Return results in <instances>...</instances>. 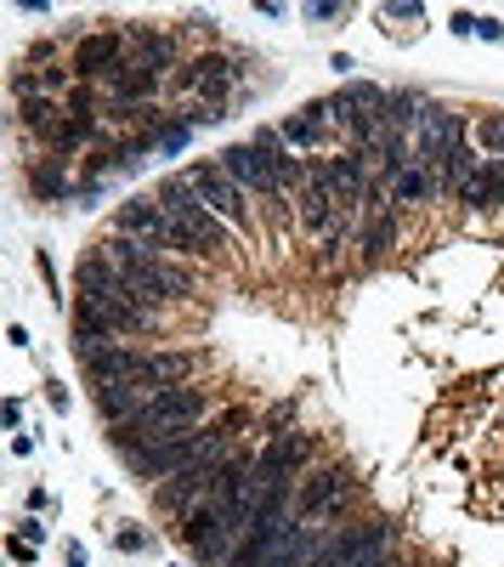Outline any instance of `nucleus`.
<instances>
[{"label": "nucleus", "instance_id": "423d86ee", "mask_svg": "<svg viewBox=\"0 0 504 567\" xmlns=\"http://www.w3.org/2000/svg\"><path fill=\"white\" fill-rule=\"evenodd\" d=\"M346 500H351V472L346 465H318V472L307 477V488H300V500H295V516L329 523L335 511H346Z\"/></svg>", "mask_w": 504, "mask_h": 567}, {"label": "nucleus", "instance_id": "1a4fd4ad", "mask_svg": "<svg viewBox=\"0 0 504 567\" xmlns=\"http://www.w3.org/2000/svg\"><path fill=\"white\" fill-rule=\"evenodd\" d=\"M340 210H346V205L335 199V188L323 182V170L312 165V170H307V188H300V228L329 239V228L340 221Z\"/></svg>", "mask_w": 504, "mask_h": 567}, {"label": "nucleus", "instance_id": "4be33fe9", "mask_svg": "<svg viewBox=\"0 0 504 567\" xmlns=\"http://www.w3.org/2000/svg\"><path fill=\"white\" fill-rule=\"evenodd\" d=\"M380 17H386V23H391V17H397V23H414V17H425V7H419V0H391V7H380Z\"/></svg>", "mask_w": 504, "mask_h": 567}, {"label": "nucleus", "instance_id": "f3484780", "mask_svg": "<svg viewBox=\"0 0 504 567\" xmlns=\"http://www.w3.org/2000/svg\"><path fill=\"white\" fill-rule=\"evenodd\" d=\"M57 114H63V108L52 103V96H23V103H17V119H23V126H29L35 137H52V131L63 126Z\"/></svg>", "mask_w": 504, "mask_h": 567}, {"label": "nucleus", "instance_id": "b1692460", "mask_svg": "<svg viewBox=\"0 0 504 567\" xmlns=\"http://www.w3.org/2000/svg\"><path fill=\"white\" fill-rule=\"evenodd\" d=\"M346 7H335V0H318V7H307V17H340Z\"/></svg>", "mask_w": 504, "mask_h": 567}, {"label": "nucleus", "instance_id": "aec40b11", "mask_svg": "<svg viewBox=\"0 0 504 567\" xmlns=\"http://www.w3.org/2000/svg\"><path fill=\"white\" fill-rule=\"evenodd\" d=\"M476 147H488V154L504 159V114H488L482 126H476Z\"/></svg>", "mask_w": 504, "mask_h": 567}, {"label": "nucleus", "instance_id": "39448f33", "mask_svg": "<svg viewBox=\"0 0 504 567\" xmlns=\"http://www.w3.org/2000/svg\"><path fill=\"white\" fill-rule=\"evenodd\" d=\"M131 63V35H119V29H96L86 40H74V74L80 80H114V74Z\"/></svg>", "mask_w": 504, "mask_h": 567}, {"label": "nucleus", "instance_id": "2eb2a0df", "mask_svg": "<svg viewBox=\"0 0 504 567\" xmlns=\"http://www.w3.org/2000/svg\"><path fill=\"white\" fill-rule=\"evenodd\" d=\"M131 63H137V68L165 74V68L176 63V40L159 35V29H131Z\"/></svg>", "mask_w": 504, "mask_h": 567}, {"label": "nucleus", "instance_id": "f257e3e1", "mask_svg": "<svg viewBox=\"0 0 504 567\" xmlns=\"http://www.w3.org/2000/svg\"><path fill=\"white\" fill-rule=\"evenodd\" d=\"M119 273H125V284H137L147 301H182V295H193V273L188 267H176L170 256H159V250H147V244H137V239H108V244H96Z\"/></svg>", "mask_w": 504, "mask_h": 567}, {"label": "nucleus", "instance_id": "6ab92c4d", "mask_svg": "<svg viewBox=\"0 0 504 567\" xmlns=\"http://www.w3.org/2000/svg\"><path fill=\"white\" fill-rule=\"evenodd\" d=\"M391 244H397V216H374V228L363 233V256H386L391 250Z\"/></svg>", "mask_w": 504, "mask_h": 567}, {"label": "nucleus", "instance_id": "dca6fc26", "mask_svg": "<svg viewBox=\"0 0 504 567\" xmlns=\"http://www.w3.org/2000/svg\"><path fill=\"white\" fill-rule=\"evenodd\" d=\"M437 177H431V170H425V165H409V170H402V177L391 182V199H402V205H425V199H437Z\"/></svg>", "mask_w": 504, "mask_h": 567}, {"label": "nucleus", "instance_id": "a878e982", "mask_svg": "<svg viewBox=\"0 0 504 567\" xmlns=\"http://www.w3.org/2000/svg\"><path fill=\"white\" fill-rule=\"evenodd\" d=\"M380 567H402V562H380Z\"/></svg>", "mask_w": 504, "mask_h": 567}, {"label": "nucleus", "instance_id": "f03ea898", "mask_svg": "<svg viewBox=\"0 0 504 567\" xmlns=\"http://www.w3.org/2000/svg\"><path fill=\"white\" fill-rule=\"evenodd\" d=\"M159 210H165L170 221H182L188 239H193L205 256H227V250H233V228H227V221L188 188V177H165V182H159Z\"/></svg>", "mask_w": 504, "mask_h": 567}, {"label": "nucleus", "instance_id": "a211bd4d", "mask_svg": "<svg viewBox=\"0 0 504 567\" xmlns=\"http://www.w3.org/2000/svg\"><path fill=\"white\" fill-rule=\"evenodd\" d=\"M91 137H96V119H68V114H63V126L46 137V142H52L57 154H74V147H86Z\"/></svg>", "mask_w": 504, "mask_h": 567}, {"label": "nucleus", "instance_id": "9d476101", "mask_svg": "<svg viewBox=\"0 0 504 567\" xmlns=\"http://www.w3.org/2000/svg\"><path fill=\"white\" fill-rule=\"evenodd\" d=\"M323 551H329V539H323V528L318 523H295L279 545L267 551V562L261 567H312Z\"/></svg>", "mask_w": 504, "mask_h": 567}, {"label": "nucleus", "instance_id": "9b49d317", "mask_svg": "<svg viewBox=\"0 0 504 567\" xmlns=\"http://www.w3.org/2000/svg\"><path fill=\"white\" fill-rule=\"evenodd\" d=\"M159 391L154 386H142V381H119V386H96V409H103V421H108V431L114 426H131L137 414L154 403Z\"/></svg>", "mask_w": 504, "mask_h": 567}, {"label": "nucleus", "instance_id": "f8f14e48", "mask_svg": "<svg viewBox=\"0 0 504 567\" xmlns=\"http://www.w3.org/2000/svg\"><path fill=\"white\" fill-rule=\"evenodd\" d=\"M329 119H335L329 103H307L300 114L284 119V131H279V137H284L289 147H323V142H329Z\"/></svg>", "mask_w": 504, "mask_h": 567}, {"label": "nucleus", "instance_id": "412c9836", "mask_svg": "<svg viewBox=\"0 0 504 567\" xmlns=\"http://www.w3.org/2000/svg\"><path fill=\"white\" fill-rule=\"evenodd\" d=\"M29 182H35V193H46V199H57V193H68V182H63V165H57V159H52V165H40Z\"/></svg>", "mask_w": 504, "mask_h": 567}, {"label": "nucleus", "instance_id": "6e6552de", "mask_svg": "<svg viewBox=\"0 0 504 567\" xmlns=\"http://www.w3.org/2000/svg\"><path fill=\"white\" fill-rule=\"evenodd\" d=\"M221 170H227V177H233L244 193H261V199L279 205L284 188H279V177H272V165H267V154H261L256 142H233V147L221 154Z\"/></svg>", "mask_w": 504, "mask_h": 567}, {"label": "nucleus", "instance_id": "20e7f679", "mask_svg": "<svg viewBox=\"0 0 504 567\" xmlns=\"http://www.w3.org/2000/svg\"><path fill=\"white\" fill-rule=\"evenodd\" d=\"M216 437H221V431H193V426H188V431H176V437L154 442V449H142L131 465H137V477H142V482H159V477L170 482L176 472H188V465L205 454Z\"/></svg>", "mask_w": 504, "mask_h": 567}, {"label": "nucleus", "instance_id": "7ed1b4c3", "mask_svg": "<svg viewBox=\"0 0 504 567\" xmlns=\"http://www.w3.org/2000/svg\"><path fill=\"white\" fill-rule=\"evenodd\" d=\"M182 177H188V188H193L198 199H205L233 233H256V221H249V205H244V188L221 170V159H198V165L182 170Z\"/></svg>", "mask_w": 504, "mask_h": 567}, {"label": "nucleus", "instance_id": "ddd939ff", "mask_svg": "<svg viewBox=\"0 0 504 567\" xmlns=\"http://www.w3.org/2000/svg\"><path fill=\"white\" fill-rule=\"evenodd\" d=\"M307 460H312V437H300V431H279V437H272V449L261 454L267 477H295Z\"/></svg>", "mask_w": 504, "mask_h": 567}, {"label": "nucleus", "instance_id": "5701e85b", "mask_svg": "<svg viewBox=\"0 0 504 567\" xmlns=\"http://www.w3.org/2000/svg\"><path fill=\"white\" fill-rule=\"evenodd\" d=\"M476 29H482L488 40H504V23L499 17H476Z\"/></svg>", "mask_w": 504, "mask_h": 567}, {"label": "nucleus", "instance_id": "393cba45", "mask_svg": "<svg viewBox=\"0 0 504 567\" xmlns=\"http://www.w3.org/2000/svg\"><path fill=\"white\" fill-rule=\"evenodd\" d=\"M68 567H86V551L80 545H68Z\"/></svg>", "mask_w": 504, "mask_h": 567}, {"label": "nucleus", "instance_id": "0eeeda50", "mask_svg": "<svg viewBox=\"0 0 504 567\" xmlns=\"http://www.w3.org/2000/svg\"><path fill=\"white\" fill-rule=\"evenodd\" d=\"M233 80H238V63L233 57H216V52H205V57H193L182 74H176V91H188V96H205L210 108H221V96L233 91Z\"/></svg>", "mask_w": 504, "mask_h": 567}, {"label": "nucleus", "instance_id": "4468645a", "mask_svg": "<svg viewBox=\"0 0 504 567\" xmlns=\"http://www.w3.org/2000/svg\"><path fill=\"white\" fill-rule=\"evenodd\" d=\"M159 80L165 74H154V68H137V63H125L119 74H114V108H147V96L159 91Z\"/></svg>", "mask_w": 504, "mask_h": 567}]
</instances>
